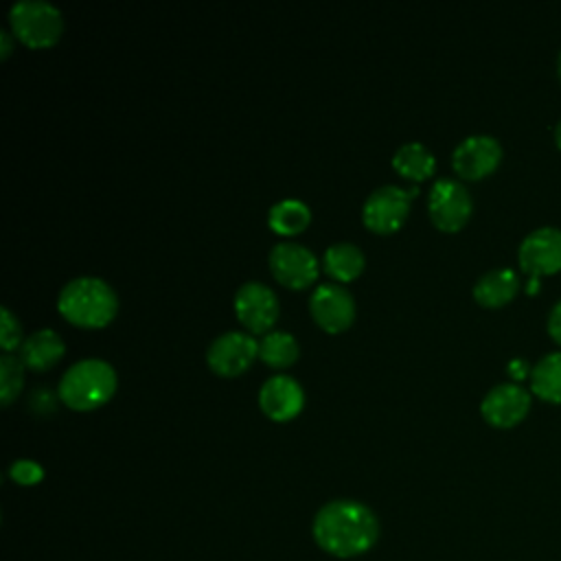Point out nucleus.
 Segmentation results:
<instances>
[{"mask_svg":"<svg viewBox=\"0 0 561 561\" xmlns=\"http://www.w3.org/2000/svg\"><path fill=\"white\" fill-rule=\"evenodd\" d=\"M22 381H24V362L20 359V355L4 353L0 357V399H2V405H9L13 401V397L22 388Z\"/></svg>","mask_w":561,"mask_h":561,"instance_id":"4be33fe9","label":"nucleus"},{"mask_svg":"<svg viewBox=\"0 0 561 561\" xmlns=\"http://www.w3.org/2000/svg\"><path fill=\"white\" fill-rule=\"evenodd\" d=\"M519 289L517 272L511 267H495L484 272L473 285V298L482 307H502L515 298Z\"/></svg>","mask_w":561,"mask_h":561,"instance_id":"dca6fc26","label":"nucleus"},{"mask_svg":"<svg viewBox=\"0 0 561 561\" xmlns=\"http://www.w3.org/2000/svg\"><path fill=\"white\" fill-rule=\"evenodd\" d=\"M313 539L331 557L351 559L368 552L379 537V519L357 500H331L313 517Z\"/></svg>","mask_w":561,"mask_h":561,"instance_id":"f257e3e1","label":"nucleus"},{"mask_svg":"<svg viewBox=\"0 0 561 561\" xmlns=\"http://www.w3.org/2000/svg\"><path fill=\"white\" fill-rule=\"evenodd\" d=\"M528 410H530V392L515 381L495 383L480 403V412L484 421L502 430L522 423Z\"/></svg>","mask_w":561,"mask_h":561,"instance_id":"ddd939ff","label":"nucleus"},{"mask_svg":"<svg viewBox=\"0 0 561 561\" xmlns=\"http://www.w3.org/2000/svg\"><path fill=\"white\" fill-rule=\"evenodd\" d=\"M502 160V145L489 134H473L462 138L451 151V167L465 180L486 178Z\"/></svg>","mask_w":561,"mask_h":561,"instance_id":"9b49d317","label":"nucleus"},{"mask_svg":"<svg viewBox=\"0 0 561 561\" xmlns=\"http://www.w3.org/2000/svg\"><path fill=\"white\" fill-rule=\"evenodd\" d=\"M554 142H557V147L561 151V121L554 125Z\"/></svg>","mask_w":561,"mask_h":561,"instance_id":"c85d7f7f","label":"nucleus"},{"mask_svg":"<svg viewBox=\"0 0 561 561\" xmlns=\"http://www.w3.org/2000/svg\"><path fill=\"white\" fill-rule=\"evenodd\" d=\"M557 77H559V81H561V53H559V57H557Z\"/></svg>","mask_w":561,"mask_h":561,"instance_id":"c756f323","label":"nucleus"},{"mask_svg":"<svg viewBox=\"0 0 561 561\" xmlns=\"http://www.w3.org/2000/svg\"><path fill=\"white\" fill-rule=\"evenodd\" d=\"M392 167L401 175L416 182V180H423L434 173L436 160H434V153L423 142L410 140V142H403L397 147V151L392 153Z\"/></svg>","mask_w":561,"mask_h":561,"instance_id":"aec40b11","label":"nucleus"},{"mask_svg":"<svg viewBox=\"0 0 561 561\" xmlns=\"http://www.w3.org/2000/svg\"><path fill=\"white\" fill-rule=\"evenodd\" d=\"M309 309L313 320L329 333L346 329L355 318V298L340 283H320L309 296Z\"/></svg>","mask_w":561,"mask_h":561,"instance_id":"f8f14e48","label":"nucleus"},{"mask_svg":"<svg viewBox=\"0 0 561 561\" xmlns=\"http://www.w3.org/2000/svg\"><path fill=\"white\" fill-rule=\"evenodd\" d=\"M311 210L298 197H283L267 210V226L278 234H296L307 228Z\"/></svg>","mask_w":561,"mask_h":561,"instance_id":"a211bd4d","label":"nucleus"},{"mask_svg":"<svg viewBox=\"0 0 561 561\" xmlns=\"http://www.w3.org/2000/svg\"><path fill=\"white\" fill-rule=\"evenodd\" d=\"M267 263L276 280L287 287H307L318 276V256L311 248L296 241H278L267 252Z\"/></svg>","mask_w":561,"mask_h":561,"instance_id":"0eeeda50","label":"nucleus"},{"mask_svg":"<svg viewBox=\"0 0 561 561\" xmlns=\"http://www.w3.org/2000/svg\"><path fill=\"white\" fill-rule=\"evenodd\" d=\"M11 33L7 28H0V57H7L11 53Z\"/></svg>","mask_w":561,"mask_h":561,"instance_id":"bb28decb","label":"nucleus"},{"mask_svg":"<svg viewBox=\"0 0 561 561\" xmlns=\"http://www.w3.org/2000/svg\"><path fill=\"white\" fill-rule=\"evenodd\" d=\"M259 355V340L245 331H224L213 337L206 348L208 366L219 375H237L245 370Z\"/></svg>","mask_w":561,"mask_h":561,"instance_id":"9d476101","label":"nucleus"},{"mask_svg":"<svg viewBox=\"0 0 561 561\" xmlns=\"http://www.w3.org/2000/svg\"><path fill=\"white\" fill-rule=\"evenodd\" d=\"M300 348H298V340L285 331V329H270L261 340H259V357L274 366V368H283L296 362Z\"/></svg>","mask_w":561,"mask_h":561,"instance_id":"412c9836","label":"nucleus"},{"mask_svg":"<svg viewBox=\"0 0 561 561\" xmlns=\"http://www.w3.org/2000/svg\"><path fill=\"white\" fill-rule=\"evenodd\" d=\"M410 191L399 184H381L368 193L362 206V219L366 228L375 232L397 230L410 210Z\"/></svg>","mask_w":561,"mask_h":561,"instance_id":"423d86ee","label":"nucleus"},{"mask_svg":"<svg viewBox=\"0 0 561 561\" xmlns=\"http://www.w3.org/2000/svg\"><path fill=\"white\" fill-rule=\"evenodd\" d=\"M305 390L300 381L287 373L270 375L259 388V405L274 421H287L302 410Z\"/></svg>","mask_w":561,"mask_h":561,"instance_id":"4468645a","label":"nucleus"},{"mask_svg":"<svg viewBox=\"0 0 561 561\" xmlns=\"http://www.w3.org/2000/svg\"><path fill=\"white\" fill-rule=\"evenodd\" d=\"M66 351V344L61 340V335L55 329H37L33 333H28L22 344H20V359L24 362V366L33 368V370H46L48 366H53Z\"/></svg>","mask_w":561,"mask_h":561,"instance_id":"2eb2a0df","label":"nucleus"},{"mask_svg":"<svg viewBox=\"0 0 561 561\" xmlns=\"http://www.w3.org/2000/svg\"><path fill=\"white\" fill-rule=\"evenodd\" d=\"M530 390L548 403H561V351L543 355L530 373Z\"/></svg>","mask_w":561,"mask_h":561,"instance_id":"6ab92c4d","label":"nucleus"},{"mask_svg":"<svg viewBox=\"0 0 561 561\" xmlns=\"http://www.w3.org/2000/svg\"><path fill=\"white\" fill-rule=\"evenodd\" d=\"M473 202L467 186L454 178H438L427 193V213L436 228L445 232L460 230L471 217Z\"/></svg>","mask_w":561,"mask_h":561,"instance_id":"39448f33","label":"nucleus"},{"mask_svg":"<svg viewBox=\"0 0 561 561\" xmlns=\"http://www.w3.org/2000/svg\"><path fill=\"white\" fill-rule=\"evenodd\" d=\"M9 22L15 37L35 48L55 44L64 31L61 11L48 0H15L9 9Z\"/></svg>","mask_w":561,"mask_h":561,"instance_id":"20e7f679","label":"nucleus"},{"mask_svg":"<svg viewBox=\"0 0 561 561\" xmlns=\"http://www.w3.org/2000/svg\"><path fill=\"white\" fill-rule=\"evenodd\" d=\"M530 373H533V366H528V362L524 359H513L508 364V375L515 379V383H519L524 377H530Z\"/></svg>","mask_w":561,"mask_h":561,"instance_id":"a878e982","label":"nucleus"},{"mask_svg":"<svg viewBox=\"0 0 561 561\" xmlns=\"http://www.w3.org/2000/svg\"><path fill=\"white\" fill-rule=\"evenodd\" d=\"M234 311L245 329L267 333L278 318L276 291L261 280H245L234 291Z\"/></svg>","mask_w":561,"mask_h":561,"instance_id":"1a4fd4ad","label":"nucleus"},{"mask_svg":"<svg viewBox=\"0 0 561 561\" xmlns=\"http://www.w3.org/2000/svg\"><path fill=\"white\" fill-rule=\"evenodd\" d=\"M116 388V370L101 357H83L70 364L57 383L59 399L75 410H92L105 403Z\"/></svg>","mask_w":561,"mask_h":561,"instance_id":"7ed1b4c3","label":"nucleus"},{"mask_svg":"<svg viewBox=\"0 0 561 561\" xmlns=\"http://www.w3.org/2000/svg\"><path fill=\"white\" fill-rule=\"evenodd\" d=\"M537 289H539V278H530V280H528V287H526V291H528V294H535Z\"/></svg>","mask_w":561,"mask_h":561,"instance_id":"cd10ccee","label":"nucleus"},{"mask_svg":"<svg viewBox=\"0 0 561 561\" xmlns=\"http://www.w3.org/2000/svg\"><path fill=\"white\" fill-rule=\"evenodd\" d=\"M59 313L79 327H103L118 309L114 287L99 276H75L57 294Z\"/></svg>","mask_w":561,"mask_h":561,"instance_id":"f03ea898","label":"nucleus"},{"mask_svg":"<svg viewBox=\"0 0 561 561\" xmlns=\"http://www.w3.org/2000/svg\"><path fill=\"white\" fill-rule=\"evenodd\" d=\"M0 316H2V324H0V344L2 348L9 353L13 346H18L20 337H22V327H20V320L15 318V313L2 305L0 307Z\"/></svg>","mask_w":561,"mask_h":561,"instance_id":"b1692460","label":"nucleus"},{"mask_svg":"<svg viewBox=\"0 0 561 561\" xmlns=\"http://www.w3.org/2000/svg\"><path fill=\"white\" fill-rule=\"evenodd\" d=\"M548 333L561 346V300L554 302V307L548 313Z\"/></svg>","mask_w":561,"mask_h":561,"instance_id":"393cba45","label":"nucleus"},{"mask_svg":"<svg viewBox=\"0 0 561 561\" xmlns=\"http://www.w3.org/2000/svg\"><path fill=\"white\" fill-rule=\"evenodd\" d=\"M322 263H324V270L333 278L351 280L364 270L366 256L359 245H355L351 241H335V243L327 245V250L322 254Z\"/></svg>","mask_w":561,"mask_h":561,"instance_id":"f3484780","label":"nucleus"},{"mask_svg":"<svg viewBox=\"0 0 561 561\" xmlns=\"http://www.w3.org/2000/svg\"><path fill=\"white\" fill-rule=\"evenodd\" d=\"M517 261L530 278L557 274L561 270V230L541 226L528 232L519 243Z\"/></svg>","mask_w":561,"mask_h":561,"instance_id":"6e6552de","label":"nucleus"},{"mask_svg":"<svg viewBox=\"0 0 561 561\" xmlns=\"http://www.w3.org/2000/svg\"><path fill=\"white\" fill-rule=\"evenodd\" d=\"M9 476L13 482L28 486V484H37L44 478V469L39 462L31 460V458H18L11 462Z\"/></svg>","mask_w":561,"mask_h":561,"instance_id":"5701e85b","label":"nucleus"}]
</instances>
